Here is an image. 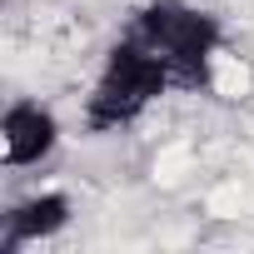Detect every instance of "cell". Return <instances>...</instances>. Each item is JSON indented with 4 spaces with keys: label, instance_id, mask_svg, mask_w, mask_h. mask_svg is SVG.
<instances>
[{
    "label": "cell",
    "instance_id": "cell-1",
    "mask_svg": "<svg viewBox=\"0 0 254 254\" xmlns=\"http://www.w3.org/2000/svg\"><path fill=\"white\" fill-rule=\"evenodd\" d=\"M135 40H145L175 75L180 90H219L224 65V20L194 0H145L130 15Z\"/></svg>",
    "mask_w": 254,
    "mask_h": 254
},
{
    "label": "cell",
    "instance_id": "cell-2",
    "mask_svg": "<svg viewBox=\"0 0 254 254\" xmlns=\"http://www.w3.org/2000/svg\"><path fill=\"white\" fill-rule=\"evenodd\" d=\"M170 90H175L170 65H165L145 40H135L130 30H125V35L105 50V60H100L95 80H90L85 130H90V135L125 130V125H135L150 105H160V95H170Z\"/></svg>",
    "mask_w": 254,
    "mask_h": 254
},
{
    "label": "cell",
    "instance_id": "cell-3",
    "mask_svg": "<svg viewBox=\"0 0 254 254\" xmlns=\"http://www.w3.org/2000/svg\"><path fill=\"white\" fill-rule=\"evenodd\" d=\"M60 140H65V125H60V115L45 100L20 95V100H10L5 110H0V155H5L10 170L45 165L60 150Z\"/></svg>",
    "mask_w": 254,
    "mask_h": 254
},
{
    "label": "cell",
    "instance_id": "cell-4",
    "mask_svg": "<svg viewBox=\"0 0 254 254\" xmlns=\"http://www.w3.org/2000/svg\"><path fill=\"white\" fill-rule=\"evenodd\" d=\"M75 219V204L65 190H30L25 199H15L5 209V219H0V249L15 254L25 244H45L55 234H65Z\"/></svg>",
    "mask_w": 254,
    "mask_h": 254
}]
</instances>
